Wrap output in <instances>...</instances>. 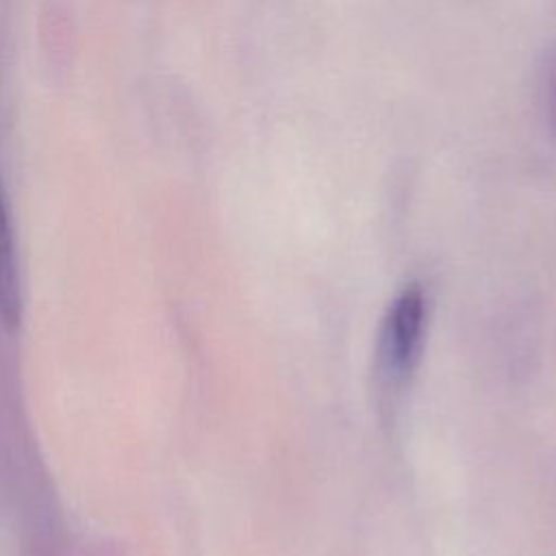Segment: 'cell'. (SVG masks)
Wrapping results in <instances>:
<instances>
[{
  "label": "cell",
  "mask_w": 556,
  "mask_h": 556,
  "mask_svg": "<svg viewBox=\"0 0 556 556\" xmlns=\"http://www.w3.org/2000/svg\"><path fill=\"white\" fill-rule=\"evenodd\" d=\"M428 324V300L419 285H406L387 306L376 339V382L393 406L415 376Z\"/></svg>",
  "instance_id": "6da1fadb"
},
{
  "label": "cell",
  "mask_w": 556,
  "mask_h": 556,
  "mask_svg": "<svg viewBox=\"0 0 556 556\" xmlns=\"http://www.w3.org/2000/svg\"><path fill=\"white\" fill-rule=\"evenodd\" d=\"M0 317L4 326L15 328L22 317V293L15 261L13 228L7 211V202L0 189Z\"/></svg>",
  "instance_id": "7a4b0ae2"
},
{
  "label": "cell",
  "mask_w": 556,
  "mask_h": 556,
  "mask_svg": "<svg viewBox=\"0 0 556 556\" xmlns=\"http://www.w3.org/2000/svg\"><path fill=\"white\" fill-rule=\"evenodd\" d=\"M545 89H547V109H549V119L552 128L556 135V48L547 56L545 65Z\"/></svg>",
  "instance_id": "3957f363"
}]
</instances>
